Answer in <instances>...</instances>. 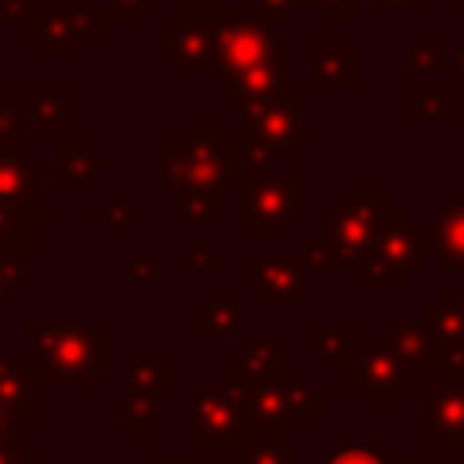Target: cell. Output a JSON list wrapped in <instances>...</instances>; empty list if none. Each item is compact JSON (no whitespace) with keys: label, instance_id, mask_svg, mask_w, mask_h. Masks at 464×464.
Instances as JSON below:
<instances>
[{"label":"cell","instance_id":"21","mask_svg":"<svg viewBox=\"0 0 464 464\" xmlns=\"http://www.w3.org/2000/svg\"><path fill=\"white\" fill-rule=\"evenodd\" d=\"M431 428H460L464 424V381H446L439 392L428 395Z\"/></svg>","mask_w":464,"mask_h":464},{"label":"cell","instance_id":"19","mask_svg":"<svg viewBox=\"0 0 464 464\" xmlns=\"http://www.w3.org/2000/svg\"><path fill=\"white\" fill-rule=\"evenodd\" d=\"M105 167L109 163L102 156H94L91 141H62V185L65 188L94 181V174L105 170Z\"/></svg>","mask_w":464,"mask_h":464},{"label":"cell","instance_id":"26","mask_svg":"<svg viewBox=\"0 0 464 464\" xmlns=\"http://www.w3.org/2000/svg\"><path fill=\"white\" fill-rule=\"evenodd\" d=\"M406 69L410 72H446V54L439 40H417L406 51Z\"/></svg>","mask_w":464,"mask_h":464},{"label":"cell","instance_id":"23","mask_svg":"<svg viewBox=\"0 0 464 464\" xmlns=\"http://www.w3.org/2000/svg\"><path fill=\"white\" fill-rule=\"evenodd\" d=\"M160 370H174L170 359H145V355H130L127 359V388L134 395H152L156 384H170V377H160Z\"/></svg>","mask_w":464,"mask_h":464},{"label":"cell","instance_id":"34","mask_svg":"<svg viewBox=\"0 0 464 464\" xmlns=\"http://www.w3.org/2000/svg\"><path fill=\"white\" fill-rule=\"evenodd\" d=\"M330 464H381L373 453H370V446H362V442H355V446H344Z\"/></svg>","mask_w":464,"mask_h":464},{"label":"cell","instance_id":"2","mask_svg":"<svg viewBox=\"0 0 464 464\" xmlns=\"http://www.w3.org/2000/svg\"><path fill=\"white\" fill-rule=\"evenodd\" d=\"M239 203L243 239H290L308 221V178L304 174H265L246 181Z\"/></svg>","mask_w":464,"mask_h":464},{"label":"cell","instance_id":"22","mask_svg":"<svg viewBox=\"0 0 464 464\" xmlns=\"http://www.w3.org/2000/svg\"><path fill=\"white\" fill-rule=\"evenodd\" d=\"M308 344H312V352H315V355L323 352V359H326L330 366H337V352L359 355V348H355V326H352V323L334 326V330H326V326L312 323V326H308Z\"/></svg>","mask_w":464,"mask_h":464},{"label":"cell","instance_id":"20","mask_svg":"<svg viewBox=\"0 0 464 464\" xmlns=\"http://www.w3.org/2000/svg\"><path fill=\"white\" fill-rule=\"evenodd\" d=\"M29 112L36 116V123L44 127L47 138H58V130L76 120V98L72 94H33Z\"/></svg>","mask_w":464,"mask_h":464},{"label":"cell","instance_id":"35","mask_svg":"<svg viewBox=\"0 0 464 464\" xmlns=\"http://www.w3.org/2000/svg\"><path fill=\"white\" fill-rule=\"evenodd\" d=\"M373 7H406V11H417L424 0H370Z\"/></svg>","mask_w":464,"mask_h":464},{"label":"cell","instance_id":"32","mask_svg":"<svg viewBox=\"0 0 464 464\" xmlns=\"http://www.w3.org/2000/svg\"><path fill=\"white\" fill-rule=\"evenodd\" d=\"M160 279V261L156 257H127V283H156Z\"/></svg>","mask_w":464,"mask_h":464},{"label":"cell","instance_id":"18","mask_svg":"<svg viewBox=\"0 0 464 464\" xmlns=\"http://www.w3.org/2000/svg\"><path fill=\"white\" fill-rule=\"evenodd\" d=\"M406 120L410 123H453L457 120V91H410Z\"/></svg>","mask_w":464,"mask_h":464},{"label":"cell","instance_id":"1","mask_svg":"<svg viewBox=\"0 0 464 464\" xmlns=\"http://www.w3.org/2000/svg\"><path fill=\"white\" fill-rule=\"evenodd\" d=\"M33 359L54 381L91 384L98 370L109 366V326L105 323H33L29 326Z\"/></svg>","mask_w":464,"mask_h":464},{"label":"cell","instance_id":"29","mask_svg":"<svg viewBox=\"0 0 464 464\" xmlns=\"http://www.w3.org/2000/svg\"><path fill=\"white\" fill-rule=\"evenodd\" d=\"M228 4L225 0H178V22L188 25H214Z\"/></svg>","mask_w":464,"mask_h":464},{"label":"cell","instance_id":"3","mask_svg":"<svg viewBox=\"0 0 464 464\" xmlns=\"http://www.w3.org/2000/svg\"><path fill=\"white\" fill-rule=\"evenodd\" d=\"M428 261V225L406 218L399 207L381 225L373 243L355 261V283L362 290L370 286H399L406 276H417Z\"/></svg>","mask_w":464,"mask_h":464},{"label":"cell","instance_id":"14","mask_svg":"<svg viewBox=\"0 0 464 464\" xmlns=\"http://www.w3.org/2000/svg\"><path fill=\"white\" fill-rule=\"evenodd\" d=\"M40 199V163L22 152H0V207H29Z\"/></svg>","mask_w":464,"mask_h":464},{"label":"cell","instance_id":"30","mask_svg":"<svg viewBox=\"0 0 464 464\" xmlns=\"http://www.w3.org/2000/svg\"><path fill=\"white\" fill-rule=\"evenodd\" d=\"M304 261H308L312 268H319V272H341V268H344L341 254L326 243V236H319V239H308V243H304Z\"/></svg>","mask_w":464,"mask_h":464},{"label":"cell","instance_id":"10","mask_svg":"<svg viewBox=\"0 0 464 464\" xmlns=\"http://www.w3.org/2000/svg\"><path fill=\"white\" fill-rule=\"evenodd\" d=\"M160 51L163 58L174 62L181 76H199L214 65L218 54V29L214 25H188V22H170L160 29Z\"/></svg>","mask_w":464,"mask_h":464},{"label":"cell","instance_id":"15","mask_svg":"<svg viewBox=\"0 0 464 464\" xmlns=\"http://www.w3.org/2000/svg\"><path fill=\"white\" fill-rule=\"evenodd\" d=\"M239 326V290L214 286L203 304L192 308V334L196 337H225Z\"/></svg>","mask_w":464,"mask_h":464},{"label":"cell","instance_id":"8","mask_svg":"<svg viewBox=\"0 0 464 464\" xmlns=\"http://www.w3.org/2000/svg\"><path fill=\"white\" fill-rule=\"evenodd\" d=\"M239 283L254 290L261 304H304L308 272L301 257L290 254H246L239 257Z\"/></svg>","mask_w":464,"mask_h":464},{"label":"cell","instance_id":"11","mask_svg":"<svg viewBox=\"0 0 464 464\" xmlns=\"http://www.w3.org/2000/svg\"><path fill=\"white\" fill-rule=\"evenodd\" d=\"M51 384V377L44 373V366L29 355H14V359H0V406L22 420H36L40 417V395Z\"/></svg>","mask_w":464,"mask_h":464},{"label":"cell","instance_id":"27","mask_svg":"<svg viewBox=\"0 0 464 464\" xmlns=\"http://www.w3.org/2000/svg\"><path fill=\"white\" fill-rule=\"evenodd\" d=\"M225 268H228L225 257L221 254H210V243L203 236H196L192 239V250L178 257V272H214V276H221Z\"/></svg>","mask_w":464,"mask_h":464},{"label":"cell","instance_id":"13","mask_svg":"<svg viewBox=\"0 0 464 464\" xmlns=\"http://www.w3.org/2000/svg\"><path fill=\"white\" fill-rule=\"evenodd\" d=\"M428 257H435L439 272H464V188L442 210H435L428 225Z\"/></svg>","mask_w":464,"mask_h":464},{"label":"cell","instance_id":"36","mask_svg":"<svg viewBox=\"0 0 464 464\" xmlns=\"http://www.w3.org/2000/svg\"><path fill=\"white\" fill-rule=\"evenodd\" d=\"M453 4H457V7H460V11H464V0H453Z\"/></svg>","mask_w":464,"mask_h":464},{"label":"cell","instance_id":"28","mask_svg":"<svg viewBox=\"0 0 464 464\" xmlns=\"http://www.w3.org/2000/svg\"><path fill=\"white\" fill-rule=\"evenodd\" d=\"M72 29L76 36H91V40H105L109 36V14H102L91 0H76L72 11Z\"/></svg>","mask_w":464,"mask_h":464},{"label":"cell","instance_id":"24","mask_svg":"<svg viewBox=\"0 0 464 464\" xmlns=\"http://www.w3.org/2000/svg\"><path fill=\"white\" fill-rule=\"evenodd\" d=\"M40 25H44V29H33V40H40L44 51H51V54H69V51L76 47L72 14H44Z\"/></svg>","mask_w":464,"mask_h":464},{"label":"cell","instance_id":"25","mask_svg":"<svg viewBox=\"0 0 464 464\" xmlns=\"http://www.w3.org/2000/svg\"><path fill=\"white\" fill-rule=\"evenodd\" d=\"M239 7L250 11V14H257L272 29H286L290 18H294V11L304 7V0H239Z\"/></svg>","mask_w":464,"mask_h":464},{"label":"cell","instance_id":"31","mask_svg":"<svg viewBox=\"0 0 464 464\" xmlns=\"http://www.w3.org/2000/svg\"><path fill=\"white\" fill-rule=\"evenodd\" d=\"M304 7H319L326 25H352L355 22V0H304Z\"/></svg>","mask_w":464,"mask_h":464},{"label":"cell","instance_id":"12","mask_svg":"<svg viewBox=\"0 0 464 464\" xmlns=\"http://www.w3.org/2000/svg\"><path fill=\"white\" fill-rule=\"evenodd\" d=\"M308 94L323 87L337 91H355L359 83V47L355 40H308Z\"/></svg>","mask_w":464,"mask_h":464},{"label":"cell","instance_id":"9","mask_svg":"<svg viewBox=\"0 0 464 464\" xmlns=\"http://www.w3.org/2000/svg\"><path fill=\"white\" fill-rule=\"evenodd\" d=\"M290 65H294V44H290L286 36H279L268 62H261V65H254V69H246V72H239V76H232V80H225L221 102H225L228 109H243V105H250V102H261V98L279 94V91H283V80H286V72H290Z\"/></svg>","mask_w":464,"mask_h":464},{"label":"cell","instance_id":"16","mask_svg":"<svg viewBox=\"0 0 464 464\" xmlns=\"http://www.w3.org/2000/svg\"><path fill=\"white\" fill-rule=\"evenodd\" d=\"M265 174H276V156H268L265 149H257L243 138L228 141V149H225V185L228 188H243L246 181L265 178Z\"/></svg>","mask_w":464,"mask_h":464},{"label":"cell","instance_id":"17","mask_svg":"<svg viewBox=\"0 0 464 464\" xmlns=\"http://www.w3.org/2000/svg\"><path fill=\"white\" fill-rule=\"evenodd\" d=\"M178 218L185 225H221L225 221V188H178Z\"/></svg>","mask_w":464,"mask_h":464},{"label":"cell","instance_id":"6","mask_svg":"<svg viewBox=\"0 0 464 464\" xmlns=\"http://www.w3.org/2000/svg\"><path fill=\"white\" fill-rule=\"evenodd\" d=\"M308 91H279L272 98L243 105L239 138L265 149L268 156H308V123H304Z\"/></svg>","mask_w":464,"mask_h":464},{"label":"cell","instance_id":"33","mask_svg":"<svg viewBox=\"0 0 464 464\" xmlns=\"http://www.w3.org/2000/svg\"><path fill=\"white\" fill-rule=\"evenodd\" d=\"M160 0H112V18L116 22H138L145 11H152Z\"/></svg>","mask_w":464,"mask_h":464},{"label":"cell","instance_id":"5","mask_svg":"<svg viewBox=\"0 0 464 464\" xmlns=\"http://www.w3.org/2000/svg\"><path fill=\"white\" fill-rule=\"evenodd\" d=\"M392 210L395 203L388 188H344L337 203L323 210V236L344 265H355L381 232V225L392 218Z\"/></svg>","mask_w":464,"mask_h":464},{"label":"cell","instance_id":"7","mask_svg":"<svg viewBox=\"0 0 464 464\" xmlns=\"http://www.w3.org/2000/svg\"><path fill=\"white\" fill-rule=\"evenodd\" d=\"M214 29H218L214 65H218L221 80H232V76L268 62L276 51V40H279L268 22H261L257 14H250L243 7H225L221 18L214 22Z\"/></svg>","mask_w":464,"mask_h":464},{"label":"cell","instance_id":"4","mask_svg":"<svg viewBox=\"0 0 464 464\" xmlns=\"http://www.w3.org/2000/svg\"><path fill=\"white\" fill-rule=\"evenodd\" d=\"M225 149L221 123H196L188 141H160V188H228Z\"/></svg>","mask_w":464,"mask_h":464}]
</instances>
